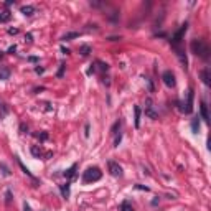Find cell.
<instances>
[{
  "label": "cell",
  "mask_w": 211,
  "mask_h": 211,
  "mask_svg": "<svg viewBox=\"0 0 211 211\" xmlns=\"http://www.w3.org/2000/svg\"><path fill=\"white\" fill-rule=\"evenodd\" d=\"M190 48H191V51L196 56L203 58V60H208V56H210V48H208V45L204 43L203 40H191Z\"/></svg>",
  "instance_id": "1"
},
{
  "label": "cell",
  "mask_w": 211,
  "mask_h": 211,
  "mask_svg": "<svg viewBox=\"0 0 211 211\" xmlns=\"http://www.w3.org/2000/svg\"><path fill=\"white\" fill-rule=\"evenodd\" d=\"M101 178H102V172L97 167H89L86 172L82 173V182L84 183H94V182H99Z\"/></svg>",
  "instance_id": "2"
},
{
  "label": "cell",
  "mask_w": 211,
  "mask_h": 211,
  "mask_svg": "<svg viewBox=\"0 0 211 211\" xmlns=\"http://www.w3.org/2000/svg\"><path fill=\"white\" fill-rule=\"evenodd\" d=\"M186 30H188V23H183V25L180 26L178 32H175V35H173L172 40H170L173 48H178V46H180V43H182V38H183V35L186 33Z\"/></svg>",
  "instance_id": "3"
},
{
  "label": "cell",
  "mask_w": 211,
  "mask_h": 211,
  "mask_svg": "<svg viewBox=\"0 0 211 211\" xmlns=\"http://www.w3.org/2000/svg\"><path fill=\"white\" fill-rule=\"evenodd\" d=\"M162 81H163V84L167 87H175L176 84V79H175V74H173L170 69H167V71H163V74H162Z\"/></svg>",
  "instance_id": "4"
},
{
  "label": "cell",
  "mask_w": 211,
  "mask_h": 211,
  "mask_svg": "<svg viewBox=\"0 0 211 211\" xmlns=\"http://www.w3.org/2000/svg\"><path fill=\"white\" fill-rule=\"evenodd\" d=\"M193 97H195V91H193V87H190L188 97H186V107H183V112H185V114H191V112H193Z\"/></svg>",
  "instance_id": "5"
},
{
  "label": "cell",
  "mask_w": 211,
  "mask_h": 211,
  "mask_svg": "<svg viewBox=\"0 0 211 211\" xmlns=\"http://www.w3.org/2000/svg\"><path fill=\"white\" fill-rule=\"evenodd\" d=\"M145 115H149L150 119H158V114L154 111V106H152V99H147L145 101Z\"/></svg>",
  "instance_id": "6"
},
{
  "label": "cell",
  "mask_w": 211,
  "mask_h": 211,
  "mask_svg": "<svg viewBox=\"0 0 211 211\" xmlns=\"http://www.w3.org/2000/svg\"><path fill=\"white\" fill-rule=\"evenodd\" d=\"M109 172L112 176H122V167L115 162H109Z\"/></svg>",
  "instance_id": "7"
},
{
  "label": "cell",
  "mask_w": 211,
  "mask_h": 211,
  "mask_svg": "<svg viewBox=\"0 0 211 211\" xmlns=\"http://www.w3.org/2000/svg\"><path fill=\"white\" fill-rule=\"evenodd\" d=\"M76 170H78V163H73L71 165V168H68L65 172V176L68 180H73V178H76Z\"/></svg>",
  "instance_id": "8"
},
{
  "label": "cell",
  "mask_w": 211,
  "mask_h": 211,
  "mask_svg": "<svg viewBox=\"0 0 211 211\" xmlns=\"http://www.w3.org/2000/svg\"><path fill=\"white\" fill-rule=\"evenodd\" d=\"M20 12H22L25 17H32V15L36 12V8L33 7V5H23V7L20 8Z\"/></svg>",
  "instance_id": "9"
},
{
  "label": "cell",
  "mask_w": 211,
  "mask_h": 211,
  "mask_svg": "<svg viewBox=\"0 0 211 211\" xmlns=\"http://www.w3.org/2000/svg\"><path fill=\"white\" fill-rule=\"evenodd\" d=\"M200 76H201V79H203L204 84H206V86H210V84H211V81H210V68H204L203 71L200 73Z\"/></svg>",
  "instance_id": "10"
},
{
  "label": "cell",
  "mask_w": 211,
  "mask_h": 211,
  "mask_svg": "<svg viewBox=\"0 0 211 211\" xmlns=\"http://www.w3.org/2000/svg\"><path fill=\"white\" fill-rule=\"evenodd\" d=\"M10 18H12V13L8 10H0V23L10 22Z\"/></svg>",
  "instance_id": "11"
},
{
  "label": "cell",
  "mask_w": 211,
  "mask_h": 211,
  "mask_svg": "<svg viewBox=\"0 0 211 211\" xmlns=\"http://www.w3.org/2000/svg\"><path fill=\"white\" fill-rule=\"evenodd\" d=\"M134 112H135V119H134V124H135V127L139 129V127H140V114H142V109H140L139 106H135V107H134Z\"/></svg>",
  "instance_id": "12"
},
{
  "label": "cell",
  "mask_w": 211,
  "mask_h": 211,
  "mask_svg": "<svg viewBox=\"0 0 211 211\" xmlns=\"http://www.w3.org/2000/svg\"><path fill=\"white\" fill-rule=\"evenodd\" d=\"M15 160H17V163H18V165H20V168H22V172H23V173H25V175H28V176H30V178H32V180H33V182H35V176H33V175H32V173H30V170H28V168H26V167H25V165H23V163H22V160H20V158H18V157H15Z\"/></svg>",
  "instance_id": "13"
},
{
  "label": "cell",
  "mask_w": 211,
  "mask_h": 211,
  "mask_svg": "<svg viewBox=\"0 0 211 211\" xmlns=\"http://www.w3.org/2000/svg\"><path fill=\"white\" fill-rule=\"evenodd\" d=\"M201 117L204 119V122H210V114H208V106L204 102H201Z\"/></svg>",
  "instance_id": "14"
},
{
  "label": "cell",
  "mask_w": 211,
  "mask_h": 211,
  "mask_svg": "<svg viewBox=\"0 0 211 211\" xmlns=\"http://www.w3.org/2000/svg\"><path fill=\"white\" fill-rule=\"evenodd\" d=\"M61 188V195H63V198H68L69 196V182H66L65 185H60Z\"/></svg>",
  "instance_id": "15"
},
{
  "label": "cell",
  "mask_w": 211,
  "mask_h": 211,
  "mask_svg": "<svg viewBox=\"0 0 211 211\" xmlns=\"http://www.w3.org/2000/svg\"><path fill=\"white\" fill-rule=\"evenodd\" d=\"M119 211H134V206L129 201H122L121 206H119Z\"/></svg>",
  "instance_id": "16"
},
{
  "label": "cell",
  "mask_w": 211,
  "mask_h": 211,
  "mask_svg": "<svg viewBox=\"0 0 211 211\" xmlns=\"http://www.w3.org/2000/svg\"><path fill=\"white\" fill-rule=\"evenodd\" d=\"M78 36H79L78 32H71V33H66L61 40H63V41H69V40H73V38H78Z\"/></svg>",
  "instance_id": "17"
},
{
  "label": "cell",
  "mask_w": 211,
  "mask_h": 211,
  "mask_svg": "<svg viewBox=\"0 0 211 211\" xmlns=\"http://www.w3.org/2000/svg\"><path fill=\"white\" fill-rule=\"evenodd\" d=\"M79 53H81L82 56H87V54L91 53V46H87V45H82V46L79 48Z\"/></svg>",
  "instance_id": "18"
},
{
  "label": "cell",
  "mask_w": 211,
  "mask_h": 211,
  "mask_svg": "<svg viewBox=\"0 0 211 211\" xmlns=\"http://www.w3.org/2000/svg\"><path fill=\"white\" fill-rule=\"evenodd\" d=\"M7 114H8V107L5 106V104H2V102H0V119H4Z\"/></svg>",
  "instance_id": "19"
},
{
  "label": "cell",
  "mask_w": 211,
  "mask_h": 211,
  "mask_svg": "<svg viewBox=\"0 0 211 211\" xmlns=\"http://www.w3.org/2000/svg\"><path fill=\"white\" fill-rule=\"evenodd\" d=\"M32 154H33V157L40 158V157H41V154H43V152H41V149H38V147H36V145H33V147H32Z\"/></svg>",
  "instance_id": "20"
},
{
  "label": "cell",
  "mask_w": 211,
  "mask_h": 211,
  "mask_svg": "<svg viewBox=\"0 0 211 211\" xmlns=\"http://www.w3.org/2000/svg\"><path fill=\"white\" fill-rule=\"evenodd\" d=\"M0 170H2V173H4L5 176H10L12 175V172L7 168V165H5V163H0Z\"/></svg>",
  "instance_id": "21"
},
{
  "label": "cell",
  "mask_w": 211,
  "mask_h": 211,
  "mask_svg": "<svg viewBox=\"0 0 211 211\" xmlns=\"http://www.w3.org/2000/svg\"><path fill=\"white\" fill-rule=\"evenodd\" d=\"M191 129H193L195 134H198V130H200V121H198V119H195V121L191 122Z\"/></svg>",
  "instance_id": "22"
},
{
  "label": "cell",
  "mask_w": 211,
  "mask_h": 211,
  "mask_svg": "<svg viewBox=\"0 0 211 211\" xmlns=\"http://www.w3.org/2000/svg\"><path fill=\"white\" fill-rule=\"evenodd\" d=\"M8 74H10V71H8L7 68H4L2 71H0V79H7V78H8Z\"/></svg>",
  "instance_id": "23"
},
{
  "label": "cell",
  "mask_w": 211,
  "mask_h": 211,
  "mask_svg": "<svg viewBox=\"0 0 211 211\" xmlns=\"http://www.w3.org/2000/svg\"><path fill=\"white\" fill-rule=\"evenodd\" d=\"M65 69H66V65H65V63H61V65H60V71H58V78H61V76H63V74H65Z\"/></svg>",
  "instance_id": "24"
},
{
  "label": "cell",
  "mask_w": 211,
  "mask_h": 211,
  "mask_svg": "<svg viewBox=\"0 0 211 211\" xmlns=\"http://www.w3.org/2000/svg\"><path fill=\"white\" fill-rule=\"evenodd\" d=\"M119 129H121V121H117V122H115L114 125H112L111 132H112V134H117V130H119Z\"/></svg>",
  "instance_id": "25"
},
{
  "label": "cell",
  "mask_w": 211,
  "mask_h": 211,
  "mask_svg": "<svg viewBox=\"0 0 211 211\" xmlns=\"http://www.w3.org/2000/svg\"><path fill=\"white\" fill-rule=\"evenodd\" d=\"M5 203H7V204L12 203V191H10V190H7V193H5Z\"/></svg>",
  "instance_id": "26"
},
{
  "label": "cell",
  "mask_w": 211,
  "mask_h": 211,
  "mask_svg": "<svg viewBox=\"0 0 211 211\" xmlns=\"http://www.w3.org/2000/svg\"><path fill=\"white\" fill-rule=\"evenodd\" d=\"M97 65L101 66V71H107V69H109V65H106V63H101V61H97Z\"/></svg>",
  "instance_id": "27"
},
{
  "label": "cell",
  "mask_w": 211,
  "mask_h": 211,
  "mask_svg": "<svg viewBox=\"0 0 211 211\" xmlns=\"http://www.w3.org/2000/svg\"><path fill=\"white\" fill-rule=\"evenodd\" d=\"M38 139H40V140H46V139H48V134H46V132L38 134Z\"/></svg>",
  "instance_id": "28"
},
{
  "label": "cell",
  "mask_w": 211,
  "mask_h": 211,
  "mask_svg": "<svg viewBox=\"0 0 211 211\" xmlns=\"http://www.w3.org/2000/svg\"><path fill=\"white\" fill-rule=\"evenodd\" d=\"M84 135H86V137H89V124H86V125H84Z\"/></svg>",
  "instance_id": "29"
},
{
  "label": "cell",
  "mask_w": 211,
  "mask_h": 211,
  "mask_svg": "<svg viewBox=\"0 0 211 211\" xmlns=\"http://www.w3.org/2000/svg\"><path fill=\"white\" fill-rule=\"evenodd\" d=\"M8 33H10V35H17L18 28H8Z\"/></svg>",
  "instance_id": "30"
},
{
  "label": "cell",
  "mask_w": 211,
  "mask_h": 211,
  "mask_svg": "<svg viewBox=\"0 0 211 211\" xmlns=\"http://www.w3.org/2000/svg\"><path fill=\"white\" fill-rule=\"evenodd\" d=\"M91 5L93 7H101V5H104V2H91Z\"/></svg>",
  "instance_id": "31"
},
{
  "label": "cell",
  "mask_w": 211,
  "mask_h": 211,
  "mask_svg": "<svg viewBox=\"0 0 211 211\" xmlns=\"http://www.w3.org/2000/svg\"><path fill=\"white\" fill-rule=\"evenodd\" d=\"M15 51H17V46H15V45H13V46H10V48H8V53H10V54H13Z\"/></svg>",
  "instance_id": "32"
},
{
  "label": "cell",
  "mask_w": 211,
  "mask_h": 211,
  "mask_svg": "<svg viewBox=\"0 0 211 211\" xmlns=\"http://www.w3.org/2000/svg\"><path fill=\"white\" fill-rule=\"evenodd\" d=\"M28 61H30V63H36V61H38V58H36V56H30Z\"/></svg>",
  "instance_id": "33"
},
{
  "label": "cell",
  "mask_w": 211,
  "mask_h": 211,
  "mask_svg": "<svg viewBox=\"0 0 211 211\" xmlns=\"http://www.w3.org/2000/svg\"><path fill=\"white\" fill-rule=\"evenodd\" d=\"M135 188L137 190H145V191H149V188H147V186H142V185H137Z\"/></svg>",
  "instance_id": "34"
},
{
  "label": "cell",
  "mask_w": 211,
  "mask_h": 211,
  "mask_svg": "<svg viewBox=\"0 0 211 211\" xmlns=\"http://www.w3.org/2000/svg\"><path fill=\"white\" fill-rule=\"evenodd\" d=\"M32 38H33V36H32V35H30V33H28V35H26V36H25V40H26V41H28V43H32Z\"/></svg>",
  "instance_id": "35"
},
{
  "label": "cell",
  "mask_w": 211,
  "mask_h": 211,
  "mask_svg": "<svg viewBox=\"0 0 211 211\" xmlns=\"http://www.w3.org/2000/svg\"><path fill=\"white\" fill-rule=\"evenodd\" d=\"M23 211H32V208H30L28 204L25 203V204H23Z\"/></svg>",
  "instance_id": "36"
},
{
  "label": "cell",
  "mask_w": 211,
  "mask_h": 211,
  "mask_svg": "<svg viewBox=\"0 0 211 211\" xmlns=\"http://www.w3.org/2000/svg\"><path fill=\"white\" fill-rule=\"evenodd\" d=\"M5 5H7V7H10V5H15V0H8Z\"/></svg>",
  "instance_id": "37"
},
{
  "label": "cell",
  "mask_w": 211,
  "mask_h": 211,
  "mask_svg": "<svg viewBox=\"0 0 211 211\" xmlns=\"http://www.w3.org/2000/svg\"><path fill=\"white\" fill-rule=\"evenodd\" d=\"M61 51H63L65 54H68V53H69V50H68V48H65V46H61Z\"/></svg>",
  "instance_id": "38"
},
{
  "label": "cell",
  "mask_w": 211,
  "mask_h": 211,
  "mask_svg": "<svg viewBox=\"0 0 211 211\" xmlns=\"http://www.w3.org/2000/svg\"><path fill=\"white\" fill-rule=\"evenodd\" d=\"M35 71H36V73H38V74H40V73H43V71H45V69H43V68H36V69H35Z\"/></svg>",
  "instance_id": "39"
}]
</instances>
